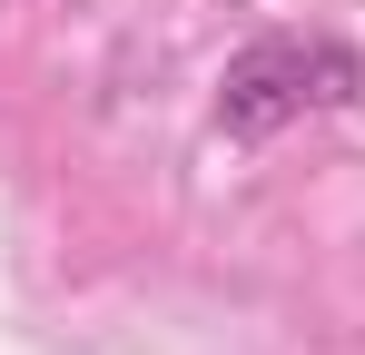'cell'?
<instances>
[{
  "mask_svg": "<svg viewBox=\"0 0 365 355\" xmlns=\"http://www.w3.org/2000/svg\"><path fill=\"white\" fill-rule=\"evenodd\" d=\"M365 89V59L336 40V30H267L227 59L217 79V128L227 138H277L297 128L306 109H346Z\"/></svg>",
  "mask_w": 365,
  "mask_h": 355,
  "instance_id": "cell-1",
  "label": "cell"
}]
</instances>
